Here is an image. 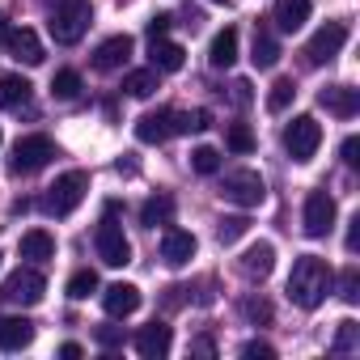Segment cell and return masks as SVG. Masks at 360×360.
I'll return each mask as SVG.
<instances>
[{
	"mask_svg": "<svg viewBox=\"0 0 360 360\" xmlns=\"http://www.w3.org/2000/svg\"><path fill=\"white\" fill-rule=\"evenodd\" d=\"M330 288H335V271L326 267V259L301 255V259L292 263V271H288V297H292V305L318 309V305L330 297Z\"/></svg>",
	"mask_w": 360,
	"mask_h": 360,
	"instance_id": "cell-1",
	"label": "cell"
},
{
	"mask_svg": "<svg viewBox=\"0 0 360 360\" xmlns=\"http://www.w3.org/2000/svg\"><path fill=\"white\" fill-rule=\"evenodd\" d=\"M89 22H94L89 0H47V30H51L56 43H64V47L81 43Z\"/></svg>",
	"mask_w": 360,
	"mask_h": 360,
	"instance_id": "cell-2",
	"label": "cell"
},
{
	"mask_svg": "<svg viewBox=\"0 0 360 360\" xmlns=\"http://www.w3.org/2000/svg\"><path fill=\"white\" fill-rule=\"evenodd\" d=\"M85 191H89V174H85V169H68V174H60L56 183L47 187L43 208H47L51 217H68V212H77V204L85 200Z\"/></svg>",
	"mask_w": 360,
	"mask_h": 360,
	"instance_id": "cell-3",
	"label": "cell"
},
{
	"mask_svg": "<svg viewBox=\"0 0 360 360\" xmlns=\"http://www.w3.org/2000/svg\"><path fill=\"white\" fill-rule=\"evenodd\" d=\"M318 144H322V123H318L314 115H297V119L284 127V148H288L292 161H301V165L314 161Z\"/></svg>",
	"mask_w": 360,
	"mask_h": 360,
	"instance_id": "cell-4",
	"label": "cell"
},
{
	"mask_svg": "<svg viewBox=\"0 0 360 360\" xmlns=\"http://www.w3.org/2000/svg\"><path fill=\"white\" fill-rule=\"evenodd\" d=\"M221 195L238 208H259L267 200V187H263V178L255 169H229L225 174V183H221Z\"/></svg>",
	"mask_w": 360,
	"mask_h": 360,
	"instance_id": "cell-5",
	"label": "cell"
},
{
	"mask_svg": "<svg viewBox=\"0 0 360 360\" xmlns=\"http://www.w3.org/2000/svg\"><path fill=\"white\" fill-rule=\"evenodd\" d=\"M56 157V144H51V136H22L18 144H13V157H9V174H34V169H43L47 161Z\"/></svg>",
	"mask_w": 360,
	"mask_h": 360,
	"instance_id": "cell-6",
	"label": "cell"
},
{
	"mask_svg": "<svg viewBox=\"0 0 360 360\" xmlns=\"http://www.w3.org/2000/svg\"><path fill=\"white\" fill-rule=\"evenodd\" d=\"M343 43H347V26H343V22H326V26L305 43V64H309V68L330 64V60L343 51Z\"/></svg>",
	"mask_w": 360,
	"mask_h": 360,
	"instance_id": "cell-7",
	"label": "cell"
},
{
	"mask_svg": "<svg viewBox=\"0 0 360 360\" xmlns=\"http://www.w3.org/2000/svg\"><path fill=\"white\" fill-rule=\"evenodd\" d=\"M335 217H339V208H335V200L326 191H309L305 195V212H301L305 238H326L335 229Z\"/></svg>",
	"mask_w": 360,
	"mask_h": 360,
	"instance_id": "cell-8",
	"label": "cell"
},
{
	"mask_svg": "<svg viewBox=\"0 0 360 360\" xmlns=\"http://www.w3.org/2000/svg\"><path fill=\"white\" fill-rule=\"evenodd\" d=\"M43 292H47L43 271H34V267H18V271L5 280V292H0V297H5L9 305H39Z\"/></svg>",
	"mask_w": 360,
	"mask_h": 360,
	"instance_id": "cell-9",
	"label": "cell"
},
{
	"mask_svg": "<svg viewBox=\"0 0 360 360\" xmlns=\"http://www.w3.org/2000/svg\"><path fill=\"white\" fill-rule=\"evenodd\" d=\"M94 246H98V259H102L106 267H127V263H131V242L123 238V229H119L110 217L98 225V233H94Z\"/></svg>",
	"mask_w": 360,
	"mask_h": 360,
	"instance_id": "cell-10",
	"label": "cell"
},
{
	"mask_svg": "<svg viewBox=\"0 0 360 360\" xmlns=\"http://www.w3.org/2000/svg\"><path fill=\"white\" fill-rule=\"evenodd\" d=\"M131 51H136V39H131V34H110V39L94 51V68H98V72H115V68H123V64L131 60Z\"/></svg>",
	"mask_w": 360,
	"mask_h": 360,
	"instance_id": "cell-11",
	"label": "cell"
},
{
	"mask_svg": "<svg viewBox=\"0 0 360 360\" xmlns=\"http://www.w3.org/2000/svg\"><path fill=\"white\" fill-rule=\"evenodd\" d=\"M195 233H187V229H165L161 233V259L169 263V267H187L191 259H195Z\"/></svg>",
	"mask_w": 360,
	"mask_h": 360,
	"instance_id": "cell-12",
	"label": "cell"
},
{
	"mask_svg": "<svg viewBox=\"0 0 360 360\" xmlns=\"http://www.w3.org/2000/svg\"><path fill=\"white\" fill-rule=\"evenodd\" d=\"M174 136V110H144L140 119H136V140L140 144H161V140H169Z\"/></svg>",
	"mask_w": 360,
	"mask_h": 360,
	"instance_id": "cell-13",
	"label": "cell"
},
{
	"mask_svg": "<svg viewBox=\"0 0 360 360\" xmlns=\"http://www.w3.org/2000/svg\"><path fill=\"white\" fill-rule=\"evenodd\" d=\"M5 47H9V56L13 60H22V64H43L47 60V51H43V43H39V34L30 30V26H22V30H9V39H5Z\"/></svg>",
	"mask_w": 360,
	"mask_h": 360,
	"instance_id": "cell-14",
	"label": "cell"
},
{
	"mask_svg": "<svg viewBox=\"0 0 360 360\" xmlns=\"http://www.w3.org/2000/svg\"><path fill=\"white\" fill-rule=\"evenodd\" d=\"M271 267H276V246H271V242H255V246L238 259V271H242L246 280H267Z\"/></svg>",
	"mask_w": 360,
	"mask_h": 360,
	"instance_id": "cell-15",
	"label": "cell"
},
{
	"mask_svg": "<svg viewBox=\"0 0 360 360\" xmlns=\"http://www.w3.org/2000/svg\"><path fill=\"white\" fill-rule=\"evenodd\" d=\"M102 309L110 314V318H127V314H136L140 309V288L136 284H110L106 292H102Z\"/></svg>",
	"mask_w": 360,
	"mask_h": 360,
	"instance_id": "cell-16",
	"label": "cell"
},
{
	"mask_svg": "<svg viewBox=\"0 0 360 360\" xmlns=\"http://www.w3.org/2000/svg\"><path fill=\"white\" fill-rule=\"evenodd\" d=\"M34 343V322L30 318H0V352H22Z\"/></svg>",
	"mask_w": 360,
	"mask_h": 360,
	"instance_id": "cell-17",
	"label": "cell"
},
{
	"mask_svg": "<svg viewBox=\"0 0 360 360\" xmlns=\"http://www.w3.org/2000/svg\"><path fill=\"white\" fill-rule=\"evenodd\" d=\"M318 106H326V110L339 115V119H352V115L360 110V94H356L352 85H330V89L318 94Z\"/></svg>",
	"mask_w": 360,
	"mask_h": 360,
	"instance_id": "cell-18",
	"label": "cell"
},
{
	"mask_svg": "<svg viewBox=\"0 0 360 360\" xmlns=\"http://www.w3.org/2000/svg\"><path fill=\"white\" fill-rule=\"evenodd\" d=\"M169 343H174V335H169L165 322H153V326H144V330L136 335V352H140L144 360H161V356L169 352Z\"/></svg>",
	"mask_w": 360,
	"mask_h": 360,
	"instance_id": "cell-19",
	"label": "cell"
},
{
	"mask_svg": "<svg viewBox=\"0 0 360 360\" xmlns=\"http://www.w3.org/2000/svg\"><path fill=\"white\" fill-rule=\"evenodd\" d=\"M148 60H153L157 72H178L183 60H187V51L178 43H169V39H148Z\"/></svg>",
	"mask_w": 360,
	"mask_h": 360,
	"instance_id": "cell-20",
	"label": "cell"
},
{
	"mask_svg": "<svg viewBox=\"0 0 360 360\" xmlns=\"http://www.w3.org/2000/svg\"><path fill=\"white\" fill-rule=\"evenodd\" d=\"M30 81L26 77H18V72H0V110H18V106H26L30 102Z\"/></svg>",
	"mask_w": 360,
	"mask_h": 360,
	"instance_id": "cell-21",
	"label": "cell"
},
{
	"mask_svg": "<svg viewBox=\"0 0 360 360\" xmlns=\"http://www.w3.org/2000/svg\"><path fill=\"white\" fill-rule=\"evenodd\" d=\"M271 22H276L284 34L301 30V26L309 22V0H276V13H271Z\"/></svg>",
	"mask_w": 360,
	"mask_h": 360,
	"instance_id": "cell-22",
	"label": "cell"
},
{
	"mask_svg": "<svg viewBox=\"0 0 360 360\" xmlns=\"http://www.w3.org/2000/svg\"><path fill=\"white\" fill-rule=\"evenodd\" d=\"M18 250L30 263H47V259H56V238L47 229H30V233H22V246Z\"/></svg>",
	"mask_w": 360,
	"mask_h": 360,
	"instance_id": "cell-23",
	"label": "cell"
},
{
	"mask_svg": "<svg viewBox=\"0 0 360 360\" xmlns=\"http://www.w3.org/2000/svg\"><path fill=\"white\" fill-rule=\"evenodd\" d=\"M233 60H238V30L225 26V30L212 39V47H208V64H212V68H233Z\"/></svg>",
	"mask_w": 360,
	"mask_h": 360,
	"instance_id": "cell-24",
	"label": "cell"
},
{
	"mask_svg": "<svg viewBox=\"0 0 360 360\" xmlns=\"http://www.w3.org/2000/svg\"><path fill=\"white\" fill-rule=\"evenodd\" d=\"M169 221H174V200H169V195H153V200H144V208H140V225L157 229V225H169Z\"/></svg>",
	"mask_w": 360,
	"mask_h": 360,
	"instance_id": "cell-25",
	"label": "cell"
},
{
	"mask_svg": "<svg viewBox=\"0 0 360 360\" xmlns=\"http://www.w3.org/2000/svg\"><path fill=\"white\" fill-rule=\"evenodd\" d=\"M250 64H255V68H276V64H280V43H276L267 30H259V34H255V51H250Z\"/></svg>",
	"mask_w": 360,
	"mask_h": 360,
	"instance_id": "cell-26",
	"label": "cell"
},
{
	"mask_svg": "<svg viewBox=\"0 0 360 360\" xmlns=\"http://www.w3.org/2000/svg\"><path fill=\"white\" fill-rule=\"evenodd\" d=\"M123 89H127V98H153V94H157V68L127 72V77H123Z\"/></svg>",
	"mask_w": 360,
	"mask_h": 360,
	"instance_id": "cell-27",
	"label": "cell"
},
{
	"mask_svg": "<svg viewBox=\"0 0 360 360\" xmlns=\"http://www.w3.org/2000/svg\"><path fill=\"white\" fill-rule=\"evenodd\" d=\"M94 292H98V271L81 267V271L68 276V297H72V301H85V297H94Z\"/></svg>",
	"mask_w": 360,
	"mask_h": 360,
	"instance_id": "cell-28",
	"label": "cell"
},
{
	"mask_svg": "<svg viewBox=\"0 0 360 360\" xmlns=\"http://www.w3.org/2000/svg\"><path fill=\"white\" fill-rule=\"evenodd\" d=\"M51 94H56L60 102H72V98L81 94V72H72V68L56 72V77H51Z\"/></svg>",
	"mask_w": 360,
	"mask_h": 360,
	"instance_id": "cell-29",
	"label": "cell"
},
{
	"mask_svg": "<svg viewBox=\"0 0 360 360\" xmlns=\"http://www.w3.org/2000/svg\"><path fill=\"white\" fill-rule=\"evenodd\" d=\"M297 98V85L288 81V77H280L276 85H271V94H267V110L271 115H280V110H288V102Z\"/></svg>",
	"mask_w": 360,
	"mask_h": 360,
	"instance_id": "cell-30",
	"label": "cell"
},
{
	"mask_svg": "<svg viewBox=\"0 0 360 360\" xmlns=\"http://www.w3.org/2000/svg\"><path fill=\"white\" fill-rule=\"evenodd\" d=\"M225 144L233 148V153H255V131L246 127V123H229V131H225Z\"/></svg>",
	"mask_w": 360,
	"mask_h": 360,
	"instance_id": "cell-31",
	"label": "cell"
},
{
	"mask_svg": "<svg viewBox=\"0 0 360 360\" xmlns=\"http://www.w3.org/2000/svg\"><path fill=\"white\" fill-rule=\"evenodd\" d=\"M356 347H360V326H356L352 318H343V322H339V330H335L330 352H356Z\"/></svg>",
	"mask_w": 360,
	"mask_h": 360,
	"instance_id": "cell-32",
	"label": "cell"
},
{
	"mask_svg": "<svg viewBox=\"0 0 360 360\" xmlns=\"http://www.w3.org/2000/svg\"><path fill=\"white\" fill-rule=\"evenodd\" d=\"M212 127V115L200 106V110H187V115H174V131H208Z\"/></svg>",
	"mask_w": 360,
	"mask_h": 360,
	"instance_id": "cell-33",
	"label": "cell"
},
{
	"mask_svg": "<svg viewBox=\"0 0 360 360\" xmlns=\"http://www.w3.org/2000/svg\"><path fill=\"white\" fill-rule=\"evenodd\" d=\"M246 229H250V221H246V217H225V221H221V229H217V238H221V246H233L238 238H246Z\"/></svg>",
	"mask_w": 360,
	"mask_h": 360,
	"instance_id": "cell-34",
	"label": "cell"
},
{
	"mask_svg": "<svg viewBox=\"0 0 360 360\" xmlns=\"http://www.w3.org/2000/svg\"><path fill=\"white\" fill-rule=\"evenodd\" d=\"M242 318H250L255 326H267L271 322V305L263 297H242Z\"/></svg>",
	"mask_w": 360,
	"mask_h": 360,
	"instance_id": "cell-35",
	"label": "cell"
},
{
	"mask_svg": "<svg viewBox=\"0 0 360 360\" xmlns=\"http://www.w3.org/2000/svg\"><path fill=\"white\" fill-rule=\"evenodd\" d=\"M191 165H195V174H217V169H221V153L208 148V144H200V148L191 153Z\"/></svg>",
	"mask_w": 360,
	"mask_h": 360,
	"instance_id": "cell-36",
	"label": "cell"
},
{
	"mask_svg": "<svg viewBox=\"0 0 360 360\" xmlns=\"http://www.w3.org/2000/svg\"><path fill=\"white\" fill-rule=\"evenodd\" d=\"M339 297H343L347 305L360 301V271H356V267H347V271L339 276Z\"/></svg>",
	"mask_w": 360,
	"mask_h": 360,
	"instance_id": "cell-37",
	"label": "cell"
},
{
	"mask_svg": "<svg viewBox=\"0 0 360 360\" xmlns=\"http://www.w3.org/2000/svg\"><path fill=\"white\" fill-rule=\"evenodd\" d=\"M242 356H246V360H271V356H276V347H271V343H263V339H250V343H242Z\"/></svg>",
	"mask_w": 360,
	"mask_h": 360,
	"instance_id": "cell-38",
	"label": "cell"
},
{
	"mask_svg": "<svg viewBox=\"0 0 360 360\" xmlns=\"http://www.w3.org/2000/svg\"><path fill=\"white\" fill-rule=\"evenodd\" d=\"M94 339H98L102 347H119V343H123V330H119V326H98Z\"/></svg>",
	"mask_w": 360,
	"mask_h": 360,
	"instance_id": "cell-39",
	"label": "cell"
},
{
	"mask_svg": "<svg viewBox=\"0 0 360 360\" xmlns=\"http://www.w3.org/2000/svg\"><path fill=\"white\" fill-rule=\"evenodd\" d=\"M169 26H174V18H169V13H157V18L148 22V39H165Z\"/></svg>",
	"mask_w": 360,
	"mask_h": 360,
	"instance_id": "cell-40",
	"label": "cell"
},
{
	"mask_svg": "<svg viewBox=\"0 0 360 360\" xmlns=\"http://www.w3.org/2000/svg\"><path fill=\"white\" fill-rule=\"evenodd\" d=\"M339 153H343V161H347V165H356V161H360V157H356V153H360V140H356V136H347Z\"/></svg>",
	"mask_w": 360,
	"mask_h": 360,
	"instance_id": "cell-41",
	"label": "cell"
},
{
	"mask_svg": "<svg viewBox=\"0 0 360 360\" xmlns=\"http://www.w3.org/2000/svg\"><path fill=\"white\" fill-rule=\"evenodd\" d=\"M347 225H352V229H347V255H356V250H360V217H352Z\"/></svg>",
	"mask_w": 360,
	"mask_h": 360,
	"instance_id": "cell-42",
	"label": "cell"
},
{
	"mask_svg": "<svg viewBox=\"0 0 360 360\" xmlns=\"http://www.w3.org/2000/svg\"><path fill=\"white\" fill-rule=\"evenodd\" d=\"M233 102H238V106L250 102V81H233Z\"/></svg>",
	"mask_w": 360,
	"mask_h": 360,
	"instance_id": "cell-43",
	"label": "cell"
},
{
	"mask_svg": "<svg viewBox=\"0 0 360 360\" xmlns=\"http://www.w3.org/2000/svg\"><path fill=\"white\" fill-rule=\"evenodd\" d=\"M191 347H195V352H200V356H212V352H217V343H212V339H195V343H191Z\"/></svg>",
	"mask_w": 360,
	"mask_h": 360,
	"instance_id": "cell-44",
	"label": "cell"
},
{
	"mask_svg": "<svg viewBox=\"0 0 360 360\" xmlns=\"http://www.w3.org/2000/svg\"><path fill=\"white\" fill-rule=\"evenodd\" d=\"M60 356H64V360H77V356H81V343H64Z\"/></svg>",
	"mask_w": 360,
	"mask_h": 360,
	"instance_id": "cell-45",
	"label": "cell"
},
{
	"mask_svg": "<svg viewBox=\"0 0 360 360\" xmlns=\"http://www.w3.org/2000/svg\"><path fill=\"white\" fill-rule=\"evenodd\" d=\"M9 39V22H5V13H0V43Z\"/></svg>",
	"mask_w": 360,
	"mask_h": 360,
	"instance_id": "cell-46",
	"label": "cell"
},
{
	"mask_svg": "<svg viewBox=\"0 0 360 360\" xmlns=\"http://www.w3.org/2000/svg\"><path fill=\"white\" fill-rule=\"evenodd\" d=\"M212 5H233V0H212Z\"/></svg>",
	"mask_w": 360,
	"mask_h": 360,
	"instance_id": "cell-47",
	"label": "cell"
}]
</instances>
